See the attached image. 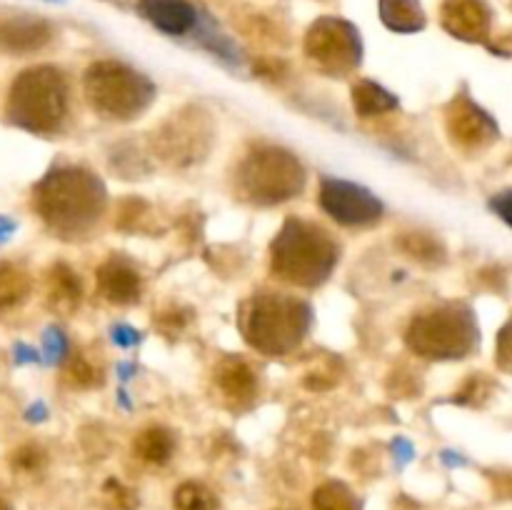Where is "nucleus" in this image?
Segmentation results:
<instances>
[{
    "label": "nucleus",
    "instance_id": "1",
    "mask_svg": "<svg viewBox=\"0 0 512 510\" xmlns=\"http://www.w3.org/2000/svg\"><path fill=\"white\" fill-rule=\"evenodd\" d=\"M43 223L60 238H80L95 228L105 210V188L83 168L50 170L33 190Z\"/></svg>",
    "mask_w": 512,
    "mask_h": 510
},
{
    "label": "nucleus",
    "instance_id": "2",
    "mask_svg": "<svg viewBox=\"0 0 512 510\" xmlns=\"http://www.w3.org/2000/svg\"><path fill=\"white\" fill-rule=\"evenodd\" d=\"M338 263V245L323 228L290 218L280 228L270 248V265L275 278L298 288H315L325 283Z\"/></svg>",
    "mask_w": 512,
    "mask_h": 510
},
{
    "label": "nucleus",
    "instance_id": "3",
    "mask_svg": "<svg viewBox=\"0 0 512 510\" xmlns=\"http://www.w3.org/2000/svg\"><path fill=\"white\" fill-rule=\"evenodd\" d=\"M308 328V303L290 295L260 293L240 310V330L245 340L270 358L293 353L303 343Z\"/></svg>",
    "mask_w": 512,
    "mask_h": 510
},
{
    "label": "nucleus",
    "instance_id": "4",
    "mask_svg": "<svg viewBox=\"0 0 512 510\" xmlns=\"http://www.w3.org/2000/svg\"><path fill=\"white\" fill-rule=\"evenodd\" d=\"M68 113V83L53 65H35L13 80L5 115L13 125L35 135H53Z\"/></svg>",
    "mask_w": 512,
    "mask_h": 510
},
{
    "label": "nucleus",
    "instance_id": "5",
    "mask_svg": "<svg viewBox=\"0 0 512 510\" xmlns=\"http://www.w3.org/2000/svg\"><path fill=\"white\" fill-rule=\"evenodd\" d=\"M405 343L420 358L458 360L478 345V323L468 305H443L413 318Z\"/></svg>",
    "mask_w": 512,
    "mask_h": 510
},
{
    "label": "nucleus",
    "instance_id": "6",
    "mask_svg": "<svg viewBox=\"0 0 512 510\" xmlns=\"http://www.w3.org/2000/svg\"><path fill=\"white\" fill-rule=\"evenodd\" d=\"M85 98L90 108L110 120H130L153 103L155 88L145 75L115 60H100L85 70Z\"/></svg>",
    "mask_w": 512,
    "mask_h": 510
},
{
    "label": "nucleus",
    "instance_id": "7",
    "mask_svg": "<svg viewBox=\"0 0 512 510\" xmlns=\"http://www.w3.org/2000/svg\"><path fill=\"white\" fill-rule=\"evenodd\" d=\"M305 185V168L293 153L283 148H258L243 160L238 170V188L243 198L258 205H275L295 198Z\"/></svg>",
    "mask_w": 512,
    "mask_h": 510
},
{
    "label": "nucleus",
    "instance_id": "8",
    "mask_svg": "<svg viewBox=\"0 0 512 510\" xmlns=\"http://www.w3.org/2000/svg\"><path fill=\"white\" fill-rule=\"evenodd\" d=\"M305 55L320 73L343 78L353 73L363 58L360 33L340 18H320L305 35Z\"/></svg>",
    "mask_w": 512,
    "mask_h": 510
},
{
    "label": "nucleus",
    "instance_id": "9",
    "mask_svg": "<svg viewBox=\"0 0 512 510\" xmlns=\"http://www.w3.org/2000/svg\"><path fill=\"white\" fill-rule=\"evenodd\" d=\"M320 208L340 225H373L383 215V205L368 188L340 178H323Z\"/></svg>",
    "mask_w": 512,
    "mask_h": 510
},
{
    "label": "nucleus",
    "instance_id": "10",
    "mask_svg": "<svg viewBox=\"0 0 512 510\" xmlns=\"http://www.w3.org/2000/svg\"><path fill=\"white\" fill-rule=\"evenodd\" d=\"M445 128L450 140L463 150H483L498 138V125L465 95H458L445 110Z\"/></svg>",
    "mask_w": 512,
    "mask_h": 510
},
{
    "label": "nucleus",
    "instance_id": "11",
    "mask_svg": "<svg viewBox=\"0 0 512 510\" xmlns=\"http://www.w3.org/2000/svg\"><path fill=\"white\" fill-rule=\"evenodd\" d=\"M53 38L48 20L30 13H0V50L3 53H35Z\"/></svg>",
    "mask_w": 512,
    "mask_h": 510
},
{
    "label": "nucleus",
    "instance_id": "12",
    "mask_svg": "<svg viewBox=\"0 0 512 510\" xmlns=\"http://www.w3.org/2000/svg\"><path fill=\"white\" fill-rule=\"evenodd\" d=\"M443 28L465 43H485L490 35V10L483 0H448L443 5Z\"/></svg>",
    "mask_w": 512,
    "mask_h": 510
},
{
    "label": "nucleus",
    "instance_id": "13",
    "mask_svg": "<svg viewBox=\"0 0 512 510\" xmlns=\"http://www.w3.org/2000/svg\"><path fill=\"white\" fill-rule=\"evenodd\" d=\"M98 293L113 305H133L140 298V275L130 263L120 258L105 260L95 273Z\"/></svg>",
    "mask_w": 512,
    "mask_h": 510
},
{
    "label": "nucleus",
    "instance_id": "14",
    "mask_svg": "<svg viewBox=\"0 0 512 510\" xmlns=\"http://www.w3.org/2000/svg\"><path fill=\"white\" fill-rule=\"evenodd\" d=\"M138 10L168 35H185L198 23V13L188 0H140Z\"/></svg>",
    "mask_w": 512,
    "mask_h": 510
},
{
    "label": "nucleus",
    "instance_id": "15",
    "mask_svg": "<svg viewBox=\"0 0 512 510\" xmlns=\"http://www.w3.org/2000/svg\"><path fill=\"white\" fill-rule=\"evenodd\" d=\"M80 298H83V288H80L78 275L65 263H55L45 275V303H48V308L58 315H73L78 310Z\"/></svg>",
    "mask_w": 512,
    "mask_h": 510
},
{
    "label": "nucleus",
    "instance_id": "16",
    "mask_svg": "<svg viewBox=\"0 0 512 510\" xmlns=\"http://www.w3.org/2000/svg\"><path fill=\"white\" fill-rule=\"evenodd\" d=\"M215 380L225 398L230 400H250L258 388L253 368L240 358H225L215 370Z\"/></svg>",
    "mask_w": 512,
    "mask_h": 510
},
{
    "label": "nucleus",
    "instance_id": "17",
    "mask_svg": "<svg viewBox=\"0 0 512 510\" xmlns=\"http://www.w3.org/2000/svg\"><path fill=\"white\" fill-rule=\"evenodd\" d=\"M380 20L395 33H418L425 28V10L418 0H380Z\"/></svg>",
    "mask_w": 512,
    "mask_h": 510
},
{
    "label": "nucleus",
    "instance_id": "18",
    "mask_svg": "<svg viewBox=\"0 0 512 510\" xmlns=\"http://www.w3.org/2000/svg\"><path fill=\"white\" fill-rule=\"evenodd\" d=\"M353 108L360 118H378V115L398 108V100L383 85L373 83V80H358L353 85Z\"/></svg>",
    "mask_w": 512,
    "mask_h": 510
},
{
    "label": "nucleus",
    "instance_id": "19",
    "mask_svg": "<svg viewBox=\"0 0 512 510\" xmlns=\"http://www.w3.org/2000/svg\"><path fill=\"white\" fill-rule=\"evenodd\" d=\"M135 455L150 465H165L175 453V438L168 428H145L133 443Z\"/></svg>",
    "mask_w": 512,
    "mask_h": 510
},
{
    "label": "nucleus",
    "instance_id": "20",
    "mask_svg": "<svg viewBox=\"0 0 512 510\" xmlns=\"http://www.w3.org/2000/svg\"><path fill=\"white\" fill-rule=\"evenodd\" d=\"M193 125H195V120L185 123V120L175 118V128L168 130V133H163L165 145H168L165 150H168V155H173L175 163H183L185 158L195 160V158H200V153H203V150H200V140L208 138V133L203 135L200 130L195 133Z\"/></svg>",
    "mask_w": 512,
    "mask_h": 510
},
{
    "label": "nucleus",
    "instance_id": "21",
    "mask_svg": "<svg viewBox=\"0 0 512 510\" xmlns=\"http://www.w3.org/2000/svg\"><path fill=\"white\" fill-rule=\"evenodd\" d=\"M30 275L15 263H0V313L15 308L30 295Z\"/></svg>",
    "mask_w": 512,
    "mask_h": 510
},
{
    "label": "nucleus",
    "instance_id": "22",
    "mask_svg": "<svg viewBox=\"0 0 512 510\" xmlns=\"http://www.w3.org/2000/svg\"><path fill=\"white\" fill-rule=\"evenodd\" d=\"M313 510H360V503L348 485L330 480L315 488Z\"/></svg>",
    "mask_w": 512,
    "mask_h": 510
},
{
    "label": "nucleus",
    "instance_id": "23",
    "mask_svg": "<svg viewBox=\"0 0 512 510\" xmlns=\"http://www.w3.org/2000/svg\"><path fill=\"white\" fill-rule=\"evenodd\" d=\"M173 510H218V498L203 483H183L173 495Z\"/></svg>",
    "mask_w": 512,
    "mask_h": 510
},
{
    "label": "nucleus",
    "instance_id": "24",
    "mask_svg": "<svg viewBox=\"0 0 512 510\" xmlns=\"http://www.w3.org/2000/svg\"><path fill=\"white\" fill-rule=\"evenodd\" d=\"M398 245H400V250H403V253H408L410 258L420 260V263L435 265V263H440V260L445 258L443 245H440L438 240L430 238V235H425V233L403 235Z\"/></svg>",
    "mask_w": 512,
    "mask_h": 510
},
{
    "label": "nucleus",
    "instance_id": "25",
    "mask_svg": "<svg viewBox=\"0 0 512 510\" xmlns=\"http://www.w3.org/2000/svg\"><path fill=\"white\" fill-rule=\"evenodd\" d=\"M65 383L73 385V388H93V385H98L100 380V368H95L93 363H90L85 355H73V358L65 363Z\"/></svg>",
    "mask_w": 512,
    "mask_h": 510
},
{
    "label": "nucleus",
    "instance_id": "26",
    "mask_svg": "<svg viewBox=\"0 0 512 510\" xmlns=\"http://www.w3.org/2000/svg\"><path fill=\"white\" fill-rule=\"evenodd\" d=\"M103 503L105 510H135L138 508V495L120 480L110 478L103 485Z\"/></svg>",
    "mask_w": 512,
    "mask_h": 510
},
{
    "label": "nucleus",
    "instance_id": "27",
    "mask_svg": "<svg viewBox=\"0 0 512 510\" xmlns=\"http://www.w3.org/2000/svg\"><path fill=\"white\" fill-rule=\"evenodd\" d=\"M45 460L48 458H45L43 448H38V445H23V448L15 450L10 463H13V468L18 473H38V470H43Z\"/></svg>",
    "mask_w": 512,
    "mask_h": 510
},
{
    "label": "nucleus",
    "instance_id": "28",
    "mask_svg": "<svg viewBox=\"0 0 512 510\" xmlns=\"http://www.w3.org/2000/svg\"><path fill=\"white\" fill-rule=\"evenodd\" d=\"M43 353H45V363H48V365L60 363V360L65 358V353H68V340H65L63 330L55 328V325L45 328V333H43Z\"/></svg>",
    "mask_w": 512,
    "mask_h": 510
},
{
    "label": "nucleus",
    "instance_id": "29",
    "mask_svg": "<svg viewBox=\"0 0 512 510\" xmlns=\"http://www.w3.org/2000/svg\"><path fill=\"white\" fill-rule=\"evenodd\" d=\"M490 388H493V385H490V380H485L483 375H473V378L463 385V390L455 395V403L480 405L490 395Z\"/></svg>",
    "mask_w": 512,
    "mask_h": 510
},
{
    "label": "nucleus",
    "instance_id": "30",
    "mask_svg": "<svg viewBox=\"0 0 512 510\" xmlns=\"http://www.w3.org/2000/svg\"><path fill=\"white\" fill-rule=\"evenodd\" d=\"M495 363H498L505 373H512V318L503 325V330H500V335H498Z\"/></svg>",
    "mask_w": 512,
    "mask_h": 510
},
{
    "label": "nucleus",
    "instance_id": "31",
    "mask_svg": "<svg viewBox=\"0 0 512 510\" xmlns=\"http://www.w3.org/2000/svg\"><path fill=\"white\" fill-rule=\"evenodd\" d=\"M490 208H493L512 228V190H503V193L495 195V198L490 200Z\"/></svg>",
    "mask_w": 512,
    "mask_h": 510
},
{
    "label": "nucleus",
    "instance_id": "32",
    "mask_svg": "<svg viewBox=\"0 0 512 510\" xmlns=\"http://www.w3.org/2000/svg\"><path fill=\"white\" fill-rule=\"evenodd\" d=\"M113 340L120 345V348H133V345L140 340V335L135 333V330L130 328V325H115V328H113Z\"/></svg>",
    "mask_w": 512,
    "mask_h": 510
},
{
    "label": "nucleus",
    "instance_id": "33",
    "mask_svg": "<svg viewBox=\"0 0 512 510\" xmlns=\"http://www.w3.org/2000/svg\"><path fill=\"white\" fill-rule=\"evenodd\" d=\"M13 360L18 365H25V363H38L40 360V355H38V350H33V348H28V345H23V343H18L13 348Z\"/></svg>",
    "mask_w": 512,
    "mask_h": 510
},
{
    "label": "nucleus",
    "instance_id": "34",
    "mask_svg": "<svg viewBox=\"0 0 512 510\" xmlns=\"http://www.w3.org/2000/svg\"><path fill=\"white\" fill-rule=\"evenodd\" d=\"M45 415H48V410H45L43 403H35L25 410V418H28L30 423H40V420H45Z\"/></svg>",
    "mask_w": 512,
    "mask_h": 510
},
{
    "label": "nucleus",
    "instance_id": "35",
    "mask_svg": "<svg viewBox=\"0 0 512 510\" xmlns=\"http://www.w3.org/2000/svg\"><path fill=\"white\" fill-rule=\"evenodd\" d=\"M13 230H15L13 220H8V218H3V215H0V243L10 238V233H13Z\"/></svg>",
    "mask_w": 512,
    "mask_h": 510
},
{
    "label": "nucleus",
    "instance_id": "36",
    "mask_svg": "<svg viewBox=\"0 0 512 510\" xmlns=\"http://www.w3.org/2000/svg\"><path fill=\"white\" fill-rule=\"evenodd\" d=\"M130 370H133V365H120V373H123V378H130Z\"/></svg>",
    "mask_w": 512,
    "mask_h": 510
},
{
    "label": "nucleus",
    "instance_id": "37",
    "mask_svg": "<svg viewBox=\"0 0 512 510\" xmlns=\"http://www.w3.org/2000/svg\"><path fill=\"white\" fill-rule=\"evenodd\" d=\"M0 510H13V508H10V503H8V500H3V498H0Z\"/></svg>",
    "mask_w": 512,
    "mask_h": 510
},
{
    "label": "nucleus",
    "instance_id": "38",
    "mask_svg": "<svg viewBox=\"0 0 512 510\" xmlns=\"http://www.w3.org/2000/svg\"><path fill=\"white\" fill-rule=\"evenodd\" d=\"M48 3H65V0H48Z\"/></svg>",
    "mask_w": 512,
    "mask_h": 510
}]
</instances>
